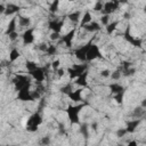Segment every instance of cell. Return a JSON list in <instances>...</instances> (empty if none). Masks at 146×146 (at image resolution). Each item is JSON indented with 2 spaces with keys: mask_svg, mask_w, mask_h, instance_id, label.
I'll return each instance as SVG.
<instances>
[{
  "mask_svg": "<svg viewBox=\"0 0 146 146\" xmlns=\"http://www.w3.org/2000/svg\"><path fill=\"white\" fill-rule=\"evenodd\" d=\"M119 7V1H110V2H105L104 3V8H103V14L104 15H108L112 14L113 11H115Z\"/></svg>",
  "mask_w": 146,
  "mask_h": 146,
  "instance_id": "9",
  "label": "cell"
},
{
  "mask_svg": "<svg viewBox=\"0 0 146 146\" xmlns=\"http://www.w3.org/2000/svg\"><path fill=\"white\" fill-rule=\"evenodd\" d=\"M33 32H34V30L31 27V29H27L23 33L22 39H23V43L24 44H31V43H33V41H34V34H33Z\"/></svg>",
  "mask_w": 146,
  "mask_h": 146,
  "instance_id": "12",
  "label": "cell"
},
{
  "mask_svg": "<svg viewBox=\"0 0 146 146\" xmlns=\"http://www.w3.org/2000/svg\"><path fill=\"white\" fill-rule=\"evenodd\" d=\"M123 38H124V40H127L129 43H131L132 46H135V47H137V48H141V41L139 40V39H136V38H133L131 34H130V26L128 25L127 26V29H125V31H124V33H123Z\"/></svg>",
  "mask_w": 146,
  "mask_h": 146,
  "instance_id": "7",
  "label": "cell"
},
{
  "mask_svg": "<svg viewBox=\"0 0 146 146\" xmlns=\"http://www.w3.org/2000/svg\"><path fill=\"white\" fill-rule=\"evenodd\" d=\"M8 36H9V40H11V41H14V40H16V39H17V36H18V33H17V32H14V33H11V34H9Z\"/></svg>",
  "mask_w": 146,
  "mask_h": 146,
  "instance_id": "40",
  "label": "cell"
},
{
  "mask_svg": "<svg viewBox=\"0 0 146 146\" xmlns=\"http://www.w3.org/2000/svg\"><path fill=\"white\" fill-rule=\"evenodd\" d=\"M80 11H73V13H71L67 17L70 18V21H72L73 23H76L78 21H79V18H80Z\"/></svg>",
  "mask_w": 146,
  "mask_h": 146,
  "instance_id": "26",
  "label": "cell"
},
{
  "mask_svg": "<svg viewBox=\"0 0 146 146\" xmlns=\"http://www.w3.org/2000/svg\"><path fill=\"white\" fill-rule=\"evenodd\" d=\"M58 5H59V1H54L52 3H51V6H50V8H49V10L51 11V13H55L57 9H58Z\"/></svg>",
  "mask_w": 146,
  "mask_h": 146,
  "instance_id": "30",
  "label": "cell"
},
{
  "mask_svg": "<svg viewBox=\"0 0 146 146\" xmlns=\"http://www.w3.org/2000/svg\"><path fill=\"white\" fill-rule=\"evenodd\" d=\"M127 133H128V132H127L125 128H124V129H119V130L116 131V136H117L119 138H122V137H124Z\"/></svg>",
  "mask_w": 146,
  "mask_h": 146,
  "instance_id": "34",
  "label": "cell"
},
{
  "mask_svg": "<svg viewBox=\"0 0 146 146\" xmlns=\"http://www.w3.org/2000/svg\"><path fill=\"white\" fill-rule=\"evenodd\" d=\"M141 112H143V110H141V107H138V108H135V111H133V115H135V116H138V117H139V115L141 114Z\"/></svg>",
  "mask_w": 146,
  "mask_h": 146,
  "instance_id": "39",
  "label": "cell"
},
{
  "mask_svg": "<svg viewBox=\"0 0 146 146\" xmlns=\"http://www.w3.org/2000/svg\"><path fill=\"white\" fill-rule=\"evenodd\" d=\"M51 66H52V68H54V70H57V68H58V66H59V59L54 60V62L51 63Z\"/></svg>",
  "mask_w": 146,
  "mask_h": 146,
  "instance_id": "41",
  "label": "cell"
},
{
  "mask_svg": "<svg viewBox=\"0 0 146 146\" xmlns=\"http://www.w3.org/2000/svg\"><path fill=\"white\" fill-rule=\"evenodd\" d=\"M87 32H96V31H98L99 29H100V25L97 23V22H91V23H89V24H87V25H84V26H82Z\"/></svg>",
  "mask_w": 146,
  "mask_h": 146,
  "instance_id": "18",
  "label": "cell"
},
{
  "mask_svg": "<svg viewBox=\"0 0 146 146\" xmlns=\"http://www.w3.org/2000/svg\"><path fill=\"white\" fill-rule=\"evenodd\" d=\"M13 83L15 86V89L17 91H21L23 89H26L31 87V82H30V79L26 76V75H22V74H17L14 80H13Z\"/></svg>",
  "mask_w": 146,
  "mask_h": 146,
  "instance_id": "2",
  "label": "cell"
},
{
  "mask_svg": "<svg viewBox=\"0 0 146 146\" xmlns=\"http://www.w3.org/2000/svg\"><path fill=\"white\" fill-rule=\"evenodd\" d=\"M41 144L42 145H44V146H47V145H49L50 144V138L49 137H42V139H41Z\"/></svg>",
  "mask_w": 146,
  "mask_h": 146,
  "instance_id": "37",
  "label": "cell"
},
{
  "mask_svg": "<svg viewBox=\"0 0 146 146\" xmlns=\"http://www.w3.org/2000/svg\"><path fill=\"white\" fill-rule=\"evenodd\" d=\"M91 23V14L89 11H86L84 15L82 16V21H81V26H84L87 24Z\"/></svg>",
  "mask_w": 146,
  "mask_h": 146,
  "instance_id": "22",
  "label": "cell"
},
{
  "mask_svg": "<svg viewBox=\"0 0 146 146\" xmlns=\"http://www.w3.org/2000/svg\"><path fill=\"white\" fill-rule=\"evenodd\" d=\"M111 76H112L113 80H119V79L121 78V72H120L119 70H116V71H114V72L111 74Z\"/></svg>",
  "mask_w": 146,
  "mask_h": 146,
  "instance_id": "32",
  "label": "cell"
},
{
  "mask_svg": "<svg viewBox=\"0 0 146 146\" xmlns=\"http://www.w3.org/2000/svg\"><path fill=\"white\" fill-rule=\"evenodd\" d=\"M47 55L48 56H52V55H55L56 52H57V48H56V46H52V44H50V46H48V48H47Z\"/></svg>",
  "mask_w": 146,
  "mask_h": 146,
  "instance_id": "28",
  "label": "cell"
},
{
  "mask_svg": "<svg viewBox=\"0 0 146 146\" xmlns=\"http://www.w3.org/2000/svg\"><path fill=\"white\" fill-rule=\"evenodd\" d=\"M19 57V51L17 49H11L9 52V62H15Z\"/></svg>",
  "mask_w": 146,
  "mask_h": 146,
  "instance_id": "24",
  "label": "cell"
},
{
  "mask_svg": "<svg viewBox=\"0 0 146 146\" xmlns=\"http://www.w3.org/2000/svg\"><path fill=\"white\" fill-rule=\"evenodd\" d=\"M74 35H75V29L71 30L68 33H66L65 35H63V36L60 38V39H62V41L66 44V47H67V48L72 47V42H73V39H74Z\"/></svg>",
  "mask_w": 146,
  "mask_h": 146,
  "instance_id": "13",
  "label": "cell"
},
{
  "mask_svg": "<svg viewBox=\"0 0 146 146\" xmlns=\"http://www.w3.org/2000/svg\"><path fill=\"white\" fill-rule=\"evenodd\" d=\"M140 123V120L139 119H136V120H130L127 122V125H125V130L128 133H132L135 132V130L137 129V127L139 125Z\"/></svg>",
  "mask_w": 146,
  "mask_h": 146,
  "instance_id": "14",
  "label": "cell"
},
{
  "mask_svg": "<svg viewBox=\"0 0 146 146\" xmlns=\"http://www.w3.org/2000/svg\"><path fill=\"white\" fill-rule=\"evenodd\" d=\"M100 57H102V54H100V50H99L98 46L95 44V43H92L90 46L88 52H87V60L88 62H91V60H94L96 58H100Z\"/></svg>",
  "mask_w": 146,
  "mask_h": 146,
  "instance_id": "6",
  "label": "cell"
},
{
  "mask_svg": "<svg viewBox=\"0 0 146 146\" xmlns=\"http://www.w3.org/2000/svg\"><path fill=\"white\" fill-rule=\"evenodd\" d=\"M108 88H110L111 92H112V94H114V95H117V94H122V92H124V88H123L120 83H117V82H113V83H111V84L108 86Z\"/></svg>",
  "mask_w": 146,
  "mask_h": 146,
  "instance_id": "15",
  "label": "cell"
},
{
  "mask_svg": "<svg viewBox=\"0 0 146 146\" xmlns=\"http://www.w3.org/2000/svg\"><path fill=\"white\" fill-rule=\"evenodd\" d=\"M42 123V117L39 113H34L30 116V119L26 122V130L30 132H34L38 130V127Z\"/></svg>",
  "mask_w": 146,
  "mask_h": 146,
  "instance_id": "3",
  "label": "cell"
},
{
  "mask_svg": "<svg viewBox=\"0 0 146 146\" xmlns=\"http://www.w3.org/2000/svg\"><path fill=\"white\" fill-rule=\"evenodd\" d=\"M59 38H62V36L59 35V33H55V32H52V33L50 34V40H58Z\"/></svg>",
  "mask_w": 146,
  "mask_h": 146,
  "instance_id": "38",
  "label": "cell"
},
{
  "mask_svg": "<svg viewBox=\"0 0 146 146\" xmlns=\"http://www.w3.org/2000/svg\"><path fill=\"white\" fill-rule=\"evenodd\" d=\"M141 107H146V98H144L141 100Z\"/></svg>",
  "mask_w": 146,
  "mask_h": 146,
  "instance_id": "44",
  "label": "cell"
},
{
  "mask_svg": "<svg viewBox=\"0 0 146 146\" xmlns=\"http://www.w3.org/2000/svg\"><path fill=\"white\" fill-rule=\"evenodd\" d=\"M100 22H102L103 25L107 26V25L110 24V16H108V15H104V16L100 18Z\"/></svg>",
  "mask_w": 146,
  "mask_h": 146,
  "instance_id": "31",
  "label": "cell"
},
{
  "mask_svg": "<svg viewBox=\"0 0 146 146\" xmlns=\"http://www.w3.org/2000/svg\"><path fill=\"white\" fill-rule=\"evenodd\" d=\"M81 94H82V89H76L74 91H72L68 96V98L73 102H81L82 100V97H81Z\"/></svg>",
  "mask_w": 146,
  "mask_h": 146,
  "instance_id": "16",
  "label": "cell"
},
{
  "mask_svg": "<svg viewBox=\"0 0 146 146\" xmlns=\"http://www.w3.org/2000/svg\"><path fill=\"white\" fill-rule=\"evenodd\" d=\"M87 104H80V105H68L67 106V116H68V120L72 124H79L80 123V120H79V113L80 111L86 106Z\"/></svg>",
  "mask_w": 146,
  "mask_h": 146,
  "instance_id": "1",
  "label": "cell"
},
{
  "mask_svg": "<svg viewBox=\"0 0 146 146\" xmlns=\"http://www.w3.org/2000/svg\"><path fill=\"white\" fill-rule=\"evenodd\" d=\"M133 73H135V68H131V67H129V68H127V70H123V74H124L125 76L132 75Z\"/></svg>",
  "mask_w": 146,
  "mask_h": 146,
  "instance_id": "36",
  "label": "cell"
},
{
  "mask_svg": "<svg viewBox=\"0 0 146 146\" xmlns=\"http://www.w3.org/2000/svg\"><path fill=\"white\" fill-rule=\"evenodd\" d=\"M18 23H19L21 26L27 27V26H30V24H31V19H30L29 17H26V16H19V17H18Z\"/></svg>",
  "mask_w": 146,
  "mask_h": 146,
  "instance_id": "21",
  "label": "cell"
},
{
  "mask_svg": "<svg viewBox=\"0 0 146 146\" xmlns=\"http://www.w3.org/2000/svg\"><path fill=\"white\" fill-rule=\"evenodd\" d=\"M18 10H19V7H18V6H16V5H14V3H9V5H7V7H6L5 14H6V15H13V14L17 13Z\"/></svg>",
  "mask_w": 146,
  "mask_h": 146,
  "instance_id": "19",
  "label": "cell"
},
{
  "mask_svg": "<svg viewBox=\"0 0 146 146\" xmlns=\"http://www.w3.org/2000/svg\"><path fill=\"white\" fill-rule=\"evenodd\" d=\"M17 98H18L19 100H23V102L34 100V99H33V96H32V91H30V89H29V88H26V89H23V90L18 91Z\"/></svg>",
  "mask_w": 146,
  "mask_h": 146,
  "instance_id": "11",
  "label": "cell"
},
{
  "mask_svg": "<svg viewBox=\"0 0 146 146\" xmlns=\"http://www.w3.org/2000/svg\"><path fill=\"white\" fill-rule=\"evenodd\" d=\"M91 127H92V129H94V130H97V123H92V125H91Z\"/></svg>",
  "mask_w": 146,
  "mask_h": 146,
  "instance_id": "46",
  "label": "cell"
},
{
  "mask_svg": "<svg viewBox=\"0 0 146 146\" xmlns=\"http://www.w3.org/2000/svg\"><path fill=\"white\" fill-rule=\"evenodd\" d=\"M124 17H125V18H129V17H130V14H129V13H125V14H124Z\"/></svg>",
  "mask_w": 146,
  "mask_h": 146,
  "instance_id": "47",
  "label": "cell"
},
{
  "mask_svg": "<svg viewBox=\"0 0 146 146\" xmlns=\"http://www.w3.org/2000/svg\"><path fill=\"white\" fill-rule=\"evenodd\" d=\"M91 44H92V42L89 41L87 44H84V46H82V47L75 49V50H74L75 57H76L79 60H82V62L87 60V52H88V50H89V48H90Z\"/></svg>",
  "mask_w": 146,
  "mask_h": 146,
  "instance_id": "5",
  "label": "cell"
},
{
  "mask_svg": "<svg viewBox=\"0 0 146 146\" xmlns=\"http://www.w3.org/2000/svg\"><path fill=\"white\" fill-rule=\"evenodd\" d=\"M103 8H104V3H103V2H100V1H98V2H96V5H95V7H94V9H95L96 11H99V10H103Z\"/></svg>",
  "mask_w": 146,
  "mask_h": 146,
  "instance_id": "35",
  "label": "cell"
},
{
  "mask_svg": "<svg viewBox=\"0 0 146 146\" xmlns=\"http://www.w3.org/2000/svg\"><path fill=\"white\" fill-rule=\"evenodd\" d=\"M127 146H138V144H137V141L136 140H131V141H129L128 143V145Z\"/></svg>",
  "mask_w": 146,
  "mask_h": 146,
  "instance_id": "43",
  "label": "cell"
},
{
  "mask_svg": "<svg viewBox=\"0 0 146 146\" xmlns=\"http://www.w3.org/2000/svg\"><path fill=\"white\" fill-rule=\"evenodd\" d=\"M72 91H73V89H72V84L71 83H67V84H65L64 87L60 88V92L66 94V95H70Z\"/></svg>",
  "mask_w": 146,
  "mask_h": 146,
  "instance_id": "27",
  "label": "cell"
},
{
  "mask_svg": "<svg viewBox=\"0 0 146 146\" xmlns=\"http://www.w3.org/2000/svg\"><path fill=\"white\" fill-rule=\"evenodd\" d=\"M30 74H31V76H32L34 80H36L39 83L42 82V81L44 80V76H46L44 68H42V67H38V68H35V70L32 71Z\"/></svg>",
  "mask_w": 146,
  "mask_h": 146,
  "instance_id": "10",
  "label": "cell"
},
{
  "mask_svg": "<svg viewBox=\"0 0 146 146\" xmlns=\"http://www.w3.org/2000/svg\"><path fill=\"white\" fill-rule=\"evenodd\" d=\"M144 10H145V11H146V6H145V8H144Z\"/></svg>",
  "mask_w": 146,
  "mask_h": 146,
  "instance_id": "48",
  "label": "cell"
},
{
  "mask_svg": "<svg viewBox=\"0 0 146 146\" xmlns=\"http://www.w3.org/2000/svg\"><path fill=\"white\" fill-rule=\"evenodd\" d=\"M80 132L83 135L84 138H88V125L86 123H83L81 127H80Z\"/></svg>",
  "mask_w": 146,
  "mask_h": 146,
  "instance_id": "29",
  "label": "cell"
},
{
  "mask_svg": "<svg viewBox=\"0 0 146 146\" xmlns=\"http://www.w3.org/2000/svg\"><path fill=\"white\" fill-rule=\"evenodd\" d=\"M84 72H87V65L86 64H76V65H73V67H70L67 70L70 79H78Z\"/></svg>",
  "mask_w": 146,
  "mask_h": 146,
  "instance_id": "4",
  "label": "cell"
},
{
  "mask_svg": "<svg viewBox=\"0 0 146 146\" xmlns=\"http://www.w3.org/2000/svg\"><path fill=\"white\" fill-rule=\"evenodd\" d=\"M57 73H58V75H59V76H62V75L64 74V70H58V71H57Z\"/></svg>",
  "mask_w": 146,
  "mask_h": 146,
  "instance_id": "45",
  "label": "cell"
},
{
  "mask_svg": "<svg viewBox=\"0 0 146 146\" xmlns=\"http://www.w3.org/2000/svg\"><path fill=\"white\" fill-rule=\"evenodd\" d=\"M110 74H111V72H110L108 70H103V71L100 72V75H102V76H105V78H106V76H110Z\"/></svg>",
  "mask_w": 146,
  "mask_h": 146,
  "instance_id": "42",
  "label": "cell"
},
{
  "mask_svg": "<svg viewBox=\"0 0 146 146\" xmlns=\"http://www.w3.org/2000/svg\"><path fill=\"white\" fill-rule=\"evenodd\" d=\"M14 32H16V17H13V18L10 19V22H9V24H8V26H7V30H6V32H5V34H6V35H9V34H11V33H14Z\"/></svg>",
  "mask_w": 146,
  "mask_h": 146,
  "instance_id": "17",
  "label": "cell"
},
{
  "mask_svg": "<svg viewBox=\"0 0 146 146\" xmlns=\"http://www.w3.org/2000/svg\"><path fill=\"white\" fill-rule=\"evenodd\" d=\"M63 25H64V19H57V18L50 19L48 23V27L55 33H60Z\"/></svg>",
  "mask_w": 146,
  "mask_h": 146,
  "instance_id": "8",
  "label": "cell"
},
{
  "mask_svg": "<svg viewBox=\"0 0 146 146\" xmlns=\"http://www.w3.org/2000/svg\"><path fill=\"white\" fill-rule=\"evenodd\" d=\"M6 146H14V145H6Z\"/></svg>",
  "mask_w": 146,
  "mask_h": 146,
  "instance_id": "49",
  "label": "cell"
},
{
  "mask_svg": "<svg viewBox=\"0 0 146 146\" xmlns=\"http://www.w3.org/2000/svg\"><path fill=\"white\" fill-rule=\"evenodd\" d=\"M87 76H88V73L84 72L83 74H81L76 80H75V83L78 86H81V87H86L87 86Z\"/></svg>",
  "mask_w": 146,
  "mask_h": 146,
  "instance_id": "20",
  "label": "cell"
},
{
  "mask_svg": "<svg viewBox=\"0 0 146 146\" xmlns=\"http://www.w3.org/2000/svg\"><path fill=\"white\" fill-rule=\"evenodd\" d=\"M25 66H26V68H27L29 73H31L32 71H34L35 68H38V67H39V66L36 65V63H34V62H32V60H27V62L25 63Z\"/></svg>",
  "mask_w": 146,
  "mask_h": 146,
  "instance_id": "25",
  "label": "cell"
},
{
  "mask_svg": "<svg viewBox=\"0 0 146 146\" xmlns=\"http://www.w3.org/2000/svg\"><path fill=\"white\" fill-rule=\"evenodd\" d=\"M117 24H119V22L117 21H114V22H111L107 26H106V32L108 33V34H111V33H113L114 31H115V29H116V26H117Z\"/></svg>",
  "mask_w": 146,
  "mask_h": 146,
  "instance_id": "23",
  "label": "cell"
},
{
  "mask_svg": "<svg viewBox=\"0 0 146 146\" xmlns=\"http://www.w3.org/2000/svg\"><path fill=\"white\" fill-rule=\"evenodd\" d=\"M123 95H124V92L115 95V97H114L115 102H116V103H119V104H122V102H123Z\"/></svg>",
  "mask_w": 146,
  "mask_h": 146,
  "instance_id": "33",
  "label": "cell"
}]
</instances>
